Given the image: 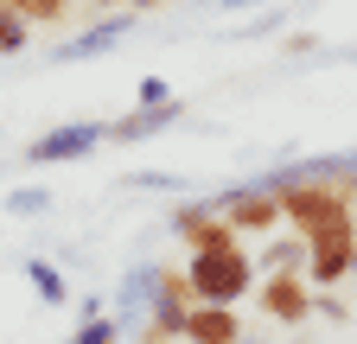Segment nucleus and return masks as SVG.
<instances>
[{"label":"nucleus","instance_id":"nucleus-1","mask_svg":"<svg viewBox=\"0 0 357 344\" xmlns=\"http://www.w3.org/2000/svg\"><path fill=\"white\" fill-rule=\"evenodd\" d=\"M185 274H192V293L198 299H211V306H243V299L255 293V255L243 242L198 249V255H185Z\"/></svg>","mask_w":357,"mask_h":344},{"label":"nucleus","instance_id":"nucleus-2","mask_svg":"<svg viewBox=\"0 0 357 344\" xmlns=\"http://www.w3.org/2000/svg\"><path fill=\"white\" fill-rule=\"evenodd\" d=\"M306 281L319 287V293L357 281V217H344V224H332L319 236H306Z\"/></svg>","mask_w":357,"mask_h":344},{"label":"nucleus","instance_id":"nucleus-3","mask_svg":"<svg viewBox=\"0 0 357 344\" xmlns=\"http://www.w3.org/2000/svg\"><path fill=\"white\" fill-rule=\"evenodd\" d=\"M102 141H109V121H58L38 141H26V166H70V159H89Z\"/></svg>","mask_w":357,"mask_h":344},{"label":"nucleus","instance_id":"nucleus-4","mask_svg":"<svg viewBox=\"0 0 357 344\" xmlns=\"http://www.w3.org/2000/svg\"><path fill=\"white\" fill-rule=\"evenodd\" d=\"M166 224H172V236H178V249L185 255H198V249H230V242H243L230 224L217 217V198H178L172 210H166Z\"/></svg>","mask_w":357,"mask_h":344},{"label":"nucleus","instance_id":"nucleus-5","mask_svg":"<svg viewBox=\"0 0 357 344\" xmlns=\"http://www.w3.org/2000/svg\"><path fill=\"white\" fill-rule=\"evenodd\" d=\"M217 217L230 224L236 236L268 242V236L281 230V198L268 191V185H236V191H223V198H217Z\"/></svg>","mask_w":357,"mask_h":344},{"label":"nucleus","instance_id":"nucleus-6","mask_svg":"<svg viewBox=\"0 0 357 344\" xmlns=\"http://www.w3.org/2000/svg\"><path fill=\"white\" fill-rule=\"evenodd\" d=\"M255 306L275 319V325H306L312 313H319V287H312L306 274H261Z\"/></svg>","mask_w":357,"mask_h":344},{"label":"nucleus","instance_id":"nucleus-7","mask_svg":"<svg viewBox=\"0 0 357 344\" xmlns=\"http://www.w3.org/2000/svg\"><path fill=\"white\" fill-rule=\"evenodd\" d=\"M185 344H243V313L198 299V306L185 313Z\"/></svg>","mask_w":357,"mask_h":344},{"label":"nucleus","instance_id":"nucleus-8","mask_svg":"<svg viewBox=\"0 0 357 344\" xmlns=\"http://www.w3.org/2000/svg\"><path fill=\"white\" fill-rule=\"evenodd\" d=\"M178 115H185V102H178V96H172V102H160V109L115 115V121H109V141H115V147H134V141H147V134H166Z\"/></svg>","mask_w":357,"mask_h":344},{"label":"nucleus","instance_id":"nucleus-9","mask_svg":"<svg viewBox=\"0 0 357 344\" xmlns=\"http://www.w3.org/2000/svg\"><path fill=\"white\" fill-rule=\"evenodd\" d=\"M134 26V13L121 7V13H109V19H96V26H89V32H77L70 38V45H64V64H77V58H96V52H109L115 45V38Z\"/></svg>","mask_w":357,"mask_h":344},{"label":"nucleus","instance_id":"nucleus-10","mask_svg":"<svg viewBox=\"0 0 357 344\" xmlns=\"http://www.w3.org/2000/svg\"><path fill=\"white\" fill-rule=\"evenodd\" d=\"M20 268H26V287L45 299V306H70V281H64V268H58V262L32 255V262H20Z\"/></svg>","mask_w":357,"mask_h":344},{"label":"nucleus","instance_id":"nucleus-11","mask_svg":"<svg viewBox=\"0 0 357 344\" xmlns=\"http://www.w3.org/2000/svg\"><path fill=\"white\" fill-rule=\"evenodd\" d=\"M261 274H306V236H275V242H261Z\"/></svg>","mask_w":357,"mask_h":344},{"label":"nucleus","instance_id":"nucleus-12","mask_svg":"<svg viewBox=\"0 0 357 344\" xmlns=\"http://www.w3.org/2000/svg\"><path fill=\"white\" fill-rule=\"evenodd\" d=\"M70 344H121V319L102 313V299H89L83 319H77V331H70Z\"/></svg>","mask_w":357,"mask_h":344},{"label":"nucleus","instance_id":"nucleus-13","mask_svg":"<svg viewBox=\"0 0 357 344\" xmlns=\"http://www.w3.org/2000/svg\"><path fill=\"white\" fill-rule=\"evenodd\" d=\"M0 210H7V217H45V210H52V185H13L0 198Z\"/></svg>","mask_w":357,"mask_h":344},{"label":"nucleus","instance_id":"nucleus-14","mask_svg":"<svg viewBox=\"0 0 357 344\" xmlns=\"http://www.w3.org/2000/svg\"><path fill=\"white\" fill-rule=\"evenodd\" d=\"M7 7L26 19V26H64V13H70V0H7Z\"/></svg>","mask_w":357,"mask_h":344},{"label":"nucleus","instance_id":"nucleus-15","mask_svg":"<svg viewBox=\"0 0 357 344\" xmlns=\"http://www.w3.org/2000/svg\"><path fill=\"white\" fill-rule=\"evenodd\" d=\"M26 38H32V26L7 7V0H0V58H20V52H26Z\"/></svg>","mask_w":357,"mask_h":344},{"label":"nucleus","instance_id":"nucleus-16","mask_svg":"<svg viewBox=\"0 0 357 344\" xmlns=\"http://www.w3.org/2000/svg\"><path fill=\"white\" fill-rule=\"evenodd\" d=\"M141 109H160V102H172V90H166V77H141Z\"/></svg>","mask_w":357,"mask_h":344},{"label":"nucleus","instance_id":"nucleus-17","mask_svg":"<svg viewBox=\"0 0 357 344\" xmlns=\"http://www.w3.org/2000/svg\"><path fill=\"white\" fill-rule=\"evenodd\" d=\"M134 344H178V338H172V331H160L153 319H141V331H134Z\"/></svg>","mask_w":357,"mask_h":344},{"label":"nucleus","instance_id":"nucleus-18","mask_svg":"<svg viewBox=\"0 0 357 344\" xmlns=\"http://www.w3.org/2000/svg\"><path fill=\"white\" fill-rule=\"evenodd\" d=\"M160 7H166V0H128V13H134V19H141V13H160Z\"/></svg>","mask_w":357,"mask_h":344},{"label":"nucleus","instance_id":"nucleus-19","mask_svg":"<svg viewBox=\"0 0 357 344\" xmlns=\"http://www.w3.org/2000/svg\"><path fill=\"white\" fill-rule=\"evenodd\" d=\"M223 7H230V13H243V7H261V0H223Z\"/></svg>","mask_w":357,"mask_h":344},{"label":"nucleus","instance_id":"nucleus-20","mask_svg":"<svg viewBox=\"0 0 357 344\" xmlns=\"http://www.w3.org/2000/svg\"><path fill=\"white\" fill-rule=\"evenodd\" d=\"M89 7H109V13H121V7H128V0H89Z\"/></svg>","mask_w":357,"mask_h":344}]
</instances>
